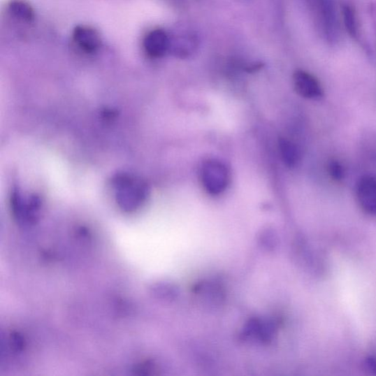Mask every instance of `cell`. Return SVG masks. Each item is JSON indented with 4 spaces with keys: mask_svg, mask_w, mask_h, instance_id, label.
<instances>
[{
    "mask_svg": "<svg viewBox=\"0 0 376 376\" xmlns=\"http://www.w3.org/2000/svg\"><path fill=\"white\" fill-rule=\"evenodd\" d=\"M294 84L298 95L308 99L317 100L324 96V90L319 81L309 72L302 70L296 71Z\"/></svg>",
    "mask_w": 376,
    "mask_h": 376,
    "instance_id": "52a82bcc",
    "label": "cell"
},
{
    "mask_svg": "<svg viewBox=\"0 0 376 376\" xmlns=\"http://www.w3.org/2000/svg\"><path fill=\"white\" fill-rule=\"evenodd\" d=\"M200 176L205 190L212 196L224 193L230 182L229 168L217 159H209L202 164Z\"/></svg>",
    "mask_w": 376,
    "mask_h": 376,
    "instance_id": "7a4b0ae2",
    "label": "cell"
},
{
    "mask_svg": "<svg viewBox=\"0 0 376 376\" xmlns=\"http://www.w3.org/2000/svg\"><path fill=\"white\" fill-rule=\"evenodd\" d=\"M314 1L326 38L328 41H335L339 36V23L333 0H314Z\"/></svg>",
    "mask_w": 376,
    "mask_h": 376,
    "instance_id": "5b68a950",
    "label": "cell"
},
{
    "mask_svg": "<svg viewBox=\"0 0 376 376\" xmlns=\"http://www.w3.org/2000/svg\"><path fill=\"white\" fill-rule=\"evenodd\" d=\"M247 333L260 340L268 341L272 337L273 327L267 321L254 320L249 324Z\"/></svg>",
    "mask_w": 376,
    "mask_h": 376,
    "instance_id": "8fae6325",
    "label": "cell"
},
{
    "mask_svg": "<svg viewBox=\"0 0 376 376\" xmlns=\"http://www.w3.org/2000/svg\"><path fill=\"white\" fill-rule=\"evenodd\" d=\"M359 205L366 213L376 215V177L364 176L356 186Z\"/></svg>",
    "mask_w": 376,
    "mask_h": 376,
    "instance_id": "8992f818",
    "label": "cell"
},
{
    "mask_svg": "<svg viewBox=\"0 0 376 376\" xmlns=\"http://www.w3.org/2000/svg\"><path fill=\"white\" fill-rule=\"evenodd\" d=\"M113 186L117 204L125 212L136 211L145 203L149 196L147 184L126 173L115 176Z\"/></svg>",
    "mask_w": 376,
    "mask_h": 376,
    "instance_id": "6da1fadb",
    "label": "cell"
},
{
    "mask_svg": "<svg viewBox=\"0 0 376 376\" xmlns=\"http://www.w3.org/2000/svg\"><path fill=\"white\" fill-rule=\"evenodd\" d=\"M170 45L168 36L162 29H154L144 36L143 48L152 59H160L167 52Z\"/></svg>",
    "mask_w": 376,
    "mask_h": 376,
    "instance_id": "ba28073f",
    "label": "cell"
},
{
    "mask_svg": "<svg viewBox=\"0 0 376 376\" xmlns=\"http://www.w3.org/2000/svg\"><path fill=\"white\" fill-rule=\"evenodd\" d=\"M328 172L330 177L338 182L344 180L346 176V171L344 166L337 160L329 161L328 164Z\"/></svg>",
    "mask_w": 376,
    "mask_h": 376,
    "instance_id": "4fadbf2b",
    "label": "cell"
},
{
    "mask_svg": "<svg viewBox=\"0 0 376 376\" xmlns=\"http://www.w3.org/2000/svg\"><path fill=\"white\" fill-rule=\"evenodd\" d=\"M103 43L102 36L90 25H77L71 32V48L79 55L94 56L103 48Z\"/></svg>",
    "mask_w": 376,
    "mask_h": 376,
    "instance_id": "3957f363",
    "label": "cell"
},
{
    "mask_svg": "<svg viewBox=\"0 0 376 376\" xmlns=\"http://www.w3.org/2000/svg\"><path fill=\"white\" fill-rule=\"evenodd\" d=\"M342 16L347 31L353 38H357L359 36L358 24L354 8L349 5L343 6Z\"/></svg>",
    "mask_w": 376,
    "mask_h": 376,
    "instance_id": "7c38bea8",
    "label": "cell"
},
{
    "mask_svg": "<svg viewBox=\"0 0 376 376\" xmlns=\"http://www.w3.org/2000/svg\"><path fill=\"white\" fill-rule=\"evenodd\" d=\"M279 149L284 164L289 168H295L301 161V152L293 141L281 138L279 140Z\"/></svg>",
    "mask_w": 376,
    "mask_h": 376,
    "instance_id": "30bf717a",
    "label": "cell"
},
{
    "mask_svg": "<svg viewBox=\"0 0 376 376\" xmlns=\"http://www.w3.org/2000/svg\"><path fill=\"white\" fill-rule=\"evenodd\" d=\"M11 208L13 216L20 224L30 225L38 219L41 201L36 195L25 196L15 191L12 196Z\"/></svg>",
    "mask_w": 376,
    "mask_h": 376,
    "instance_id": "277c9868",
    "label": "cell"
},
{
    "mask_svg": "<svg viewBox=\"0 0 376 376\" xmlns=\"http://www.w3.org/2000/svg\"><path fill=\"white\" fill-rule=\"evenodd\" d=\"M152 291L153 294L159 298L166 299L175 298V296L178 295L175 287L166 284L156 285L152 288Z\"/></svg>",
    "mask_w": 376,
    "mask_h": 376,
    "instance_id": "5bb4252c",
    "label": "cell"
},
{
    "mask_svg": "<svg viewBox=\"0 0 376 376\" xmlns=\"http://www.w3.org/2000/svg\"><path fill=\"white\" fill-rule=\"evenodd\" d=\"M6 11L14 22L25 25H31L35 22V9L27 0H9Z\"/></svg>",
    "mask_w": 376,
    "mask_h": 376,
    "instance_id": "9c48e42d",
    "label": "cell"
}]
</instances>
